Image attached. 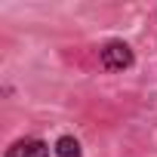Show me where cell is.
Here are the masks:
<instances>
[{
  "instance_id": "3957f363",
  "label": "cell",
  "mask_w": 157,
  "mask_h": 157,
  "mask_svg": "<svg viewBox=\"0 0 157 157\" xmlns=\"http://www.w3.org/2000/svg\"><path fill=\"white\" fill-rule=\"evenodd\" d=\"M56 154L59 157H80V142H77L74 136H62L56 142Z\"/></svg>"
},
{
  "instance_id": "7a4b0ae2",
  "label": "cell",
  "mask_w": 157,
  "mask_h": 157,
  "mask_svg": "<svg viewBox=\"0 0 157 157\" xmlns=\"http://www.w3.org/2000/svg\"><path fill=\"white\" fill-rule=\"evenodd\" d=\"M3 157H49V145L40 139H19L6 148Z\"/></svg>"
},
{
  "instance_id": "6da1fadb",
  "label": "cell",
  "mask_w": 157,
  "mask_h": 157,
  "mask_svg": "<svg viewBox=\"0 0 157 157\" xmlns=\"http://www.w3.org/2000/svg\"><path fill=\"white\" fill-rule=\"evenodd\" d=\"M132 62H136V56H132L129 43H123V40H108V43L99 49V65H102L105 71H123V68H129Z\"/></svg>"
}]
</instances>
